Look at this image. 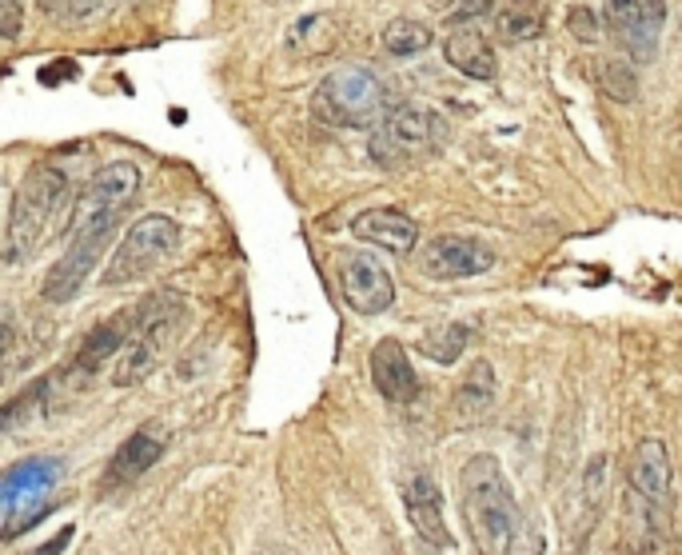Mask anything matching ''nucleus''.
<instances>
[{
    "instance_id": "obj_29",
    "label": "nucleus",
    "mask_w": 682,
    "mask_h": 555,
    "mask_svg": "<svg viewBox=\"0 0 682 555\" xmlns=\"http://www.w3.org/2000/svg\"><path fill=\"white\" fill-rule=\"evenodd\" d=\"M69 539H72V527H64V532H60L57 539H49V544L40 547L37 555H60V552H64V547H69Z\"/></svg>"
},
{
    "instance_id": "obj_11",
    "label": "nucleus",
    "mask_w": 682,
    "mask_h": 555,
    "mask_svg": "<svg viewBox=\"0 0 682 555\" xmlns=\"http://www.w3.org/2000/svg\"><path fill=\"white\" fill-rule=\"evenodd\" d=\"M339 292H344L347 307L359 316H379L396 304V280L367 252H344L339 256Z\"/></svg>"
},
{
    "instance_id": "obj_22",
    "label": "nucleus",
    "mask_w": 682,
    "mask_h": 555,
    "mask_svg": "<svg viewBox=\"0 0 682 555\" xmlns=\"http://www.w3.org/2000/svg\"><path fill=\"white\" fill-rule=\"evenodd\" d=\"M384 49L391 52V57H416V52L431 49V29L419 24V20L399 17L384 29Z\"/></svg>"
},
{
    "instance_id": "obj_4",
    "label": "nucleus",
    "mask_w": 682,
    "mask_h": 555,
    "mask_svg": "<svg viewBox=\"0 0 682 555\" xmlns=\"http://www.w3.org/2000/svg\"><path fill=\"white\" fill-rule=\"evenodd\" d=\"M387 92L384 80L364 64L327 72L319 89L312 92V117L327 129H367L384 117Z\"/></svg>"
},
{
    "instance_id": "obj_17",
    "label": "nucleus",
    "mask_w": 682,
    "mask_h": 555,
    "mask_svg": "<svg viewBox=\"0 0 682 555\" xmlns=\"http://www.w3.org/2000/svg\"><path fill=\"white\" fill-rule=\"evenodd\" d=\"M352 236L364 240V244H376V249L391 252V256H407L416 249L419 229L416 220L399 209H367L352 220Z\"/></svg>"
},
{
    "instance_id": "obj_31",
    "label": "nucleus",
    "mask_w": 682,
    "mask_h": 555,
    "mask_svg": "<svg viewBox=\"0 0 682 555\" xmlns=\"http://www.w3.org/2000/svg\"><path fill=\"white\" fill-rule=\"evenodd\" d=\"M523 555H547V544H543V536H539V532H535V536L523 544Z\"/></svg>"
},
{
    "instance_id": "obj_20",
    "label": "nucleus",
    "mask_w": 682,
    "mask_h": 555,
    "mask_svg": "<svg viewBox=\"0 0 682 555\" xmlns=\"http://www.w3.org/2000/svg\"><path fill=\"white\" fill-rule=\"evenodd\" d=\"M495 29L507 44H519V40H531L543 32V4L539 0H511L503 9L495 12Z\"/></svg>"
},
{
    "instance_id": "obj_3",
    "label": "nucleus",
    "mask_w": 682,
    "mask_h": 555,
    "mask_svg": "<svg viewBox=\"0 0 682 555\" xmlns=\"http://www.w3.org/2000/svg\"><path fill=\"white\" fill-rule=\"evenodd\" d=\"M64 200H69V180H64L60 169L37 164V169L24 172L17 196H12L9 229H4V256H9V264L29 260L44 244L52 220L64 209Z\"/></svg>"
},
{
    "instance_id": "obj_14",
    "label": "nucleus",
    "mask_w": 682,
    "mask_h": 555,
    "mask_svg": "<svg viewBox=\"0 0 682 555\" xmlns=\"http://www.w3.org/2000/svg\"><path fill=\"white\" fill-rule=\"evenodd\" d=\"M404 512H407V524L416 527V536L431 547H455V536L451 527H447V516H444V492H439L436 476H427V472H416V476L404 484Z\"/></svg>"
},
{
    "instance_id": "obj_8",
    "label": "nucleus",
    "mask_w": 682,
    "mask_h": 555,
    "mask_svg": "<svg viewBox=\"0 0 682 555\" xmlns=\"http://www.w3.org/2000/svg\"><path fill=\"white\" fill-rule=\"evenodd\" d=\"M140 192V169L132 160H112L100 172H92L89 184L80 189L77 209H72L69 232H80L96 224V220H120V212L129 209Z\"/></svg>"
},
{
    "instance_id": "obj_28",
    "label": "nucleus",
    "mask_w": 682,
    "mask_h": 555,
    "mask_svg": "<svg viewBox=\"0 0 682 555\" xmlns=\"http://www.w3.org/2000/svg\"><path fill=\"white\" fill-rule=\"evenodd\" d=\"M567 29H571L574 40H583V44L599 40V20H594L591 9H571V17H567Z\"/></svg>"
},
{
    "instance_id": "obj_18",
    "label": "nucleus",
    "mask_w": 682,
    "mask_h": 555,
    "mask_svg": "<svg viewBox=\"0 0 682 555\" xmlns=\"http://www.w3.org/2000/svg\"><path fill=\"white\" fill-rule=\"evenodd\" d=\"M129 336H132V307H124V312H116V316L96 324L89 336H84V344H80L77 356H72V372H77V376H96L112 356L124 352Z\"/></svg>"
},
{
    "instance_id": "obj_9",
    "label": "nucleus",
    "mask_w": 682,
    "mask_h": 555,
    "mask_svg": "<svg viewBox=\"0 0 682 555\" xmlns=\"http://www.w3.org/2000/svg\"><path fill=\"white\" fill-rule=\"evenodd\" d=\"M116 224L120 220H96L89 229L72 232V249L64 252V260H57L52 272L44 276V300H49V304H64V300H72L80 287H84V280L96 269V260L109 249V240L116 236Z\"/></svg>"
},
{
    "instance_id": "obj_6",
    "label": "nucleus",
    "mask_w": 682,
    "mask_h": 555,
    "mask_svg": "<svg viewBox=\"0 0 682 555\" xmlns=\"http://www.w3.org/2000/svg\"><path fill=\"white\" fill-rule=\"evenodd\" d=\"M180 224L172 216H140L129 229V236L120 240L116 256L109 260L104 284H129V280H144L156 272L160 264H169L180 252Z\"/></svg>"
},
{
    "instance_id": "obj_27",
    "label": "nucleus",
    "mask_w": 682,
    "mask_h": 555,
    "mask_svg": "<svg viewBox=\"0 0 682 555\" xmlns=\"http://www.w3.org/2000/svg\"><path fill=\"white\" fill-rule=\"evenodd\" d=\"M24 29V0H0V40H17Z\"/></svg>"
},
{
    "instance_id": "obj_5",
    "label": "nucleus",
    "mask_w": 682,
    "mask_h": 555,
    "mask_svg": "<svg viewBox=\"0 0 682 555\" xmlns=\"http://www.w3.org/2000/svg\"><path fill=\"white\" fill-rule=\"evenodd\" d=\"M444 137L447 124L439 112L404 104V109H391L379 120V129L367 140V152H371L379 169H407V164L431 157L444 144Z\"/></svg>"
},
{
    "instance_id": "obj_26",
    "label": "nucleus",
    "mask_w": 682,
    "mask_h": 555,
    "mask_svg": "<svg viewBox=\"0 0 682 555\" xmlns=\"http://www.w3.org/2000/svg\"><path fill=\"white\" fill-rule=\"evenodd\" d=\"M100 0H40V9L52 12V17H64V20H80V17H92L96 12Z\"/></svg>"
},
{
    "instance_id": "obj_19",
    "label": "nucleus",
    "mask_w": 682,
    "mask_h": 555,
    "mask_svg": "<svg viewBox=\"0 0 682 555\" xmlns=\"http://www.w3.org/2000/svg\"><path fill=\"white\" fill-rule=\"evenodd\" d=\"M444 52L451 60V69H459L471 80H495V49L487 37L471 24H455L444 40Z\"/></svg>"
},
{
    "instance_id": "obj_32",
    "label": "nucleus",
    "mask_w": 682,
    "mask_h": 555,
    "mask_svg": "<svg viewBox=\"0 0 682 555\" xmlns=\"http://www.w3.org/2000/svg\"><path fill=\"white\" fill-rule=\"evenodd\" d=\"M259 555H296L292 547H279V544H267V547H259Z\"/></svg>"
},
{
    "instance_id": "obj_25",
    "label": "nucleus",
    "mask_w": 682,
    "mask_h": 555,
    "mask_svg": "<svg viewBox=\"0 0 682 555\" xmlns=\"http://www.w3.org/2000/svg\"><path fill=\"white\" fill-rule=\"evenodd\" d=\"M44 392H49V380H37L29 392H20L17 400H9V404L0 407V432H12V427H20L24 420H32L37 404L44 400Z\"/></svg>"
},
{
    "instance_id": "obj_1",
    "label": "nucleus",
    "mask_w": 682,
    "mask_h": 555,
    "mask_svg": "<svg viewBox=\"0 0 682 555\" xmlns=\"http://www.w3.org/2000/svg\"><path fill=\"white\" fill-rule=\"evenodd\" d=\"M459 507L475 555H511L519 544V504L495 456H475L459 472Z\"/></svg>"
},
{
    "instance_id": "obj_24",
    "label": "nucleus",
    "mask_w": 682,
    "mask_h": 555,
    "mask_svg": "<svg viewBox=\"0 0 682 555\" xmlns=\"http://www.w3.org/2000/svg\"><path fill=\"white\" fill-rule=\"evenodd\" d=\"M599 84H603L607 97L619 100V104H631V100L639 97V80H634V72L627 69V64H619V60H603V64H599Z\"/></svg>"
},
{
    "instance_id": "obj_33",
    "label": "nucleus",
    "mask_w": 682,
    "mask_h": 555,
    "mask_svg": "<svg viewBox=\"0 0 682 555\" xmlns=\"http://www.w3.org/2000/svg\"><path fill=\"white\" fill-rule=\"evenodd\" d=\"M419 555H444V547H431V544H424V547H419Z\"/></svg>"
},
{
    "instance_id": "obj_23",
    "label": "nucleus",
    "mask_w": 682,
    "mask_h": 555,
    "mask_svg": "<svg viewBox=\"0 0 682 555\" xmlns=\"http://www.w3.org/2000/svg\"><path fill=\"white\" fill-rule=\"evenodd\" d=\"M467 340H471L467 324H439L424 336V352L436 360V364H455V360L464 356Z\"/></svg>"
},
{
    "instance_id": "obj_7",
    "label": "nucleus",
    "mask_w": 682,
    "mask_h": 555,
    "mask_svg": "<svg viewBox=\"0 0 682 555\" xmlns=\"http://www.w3.org/2000/svg\"><path fill=\"white\" fill-rule=\"evenodd\" d=\"M627 500H631V516L639 519L647 536H654L666 524V512H671V456H666L663 440H643L631 452Z\"/></svg>"
},
{
    "instance_id": "obj_21",
    "label": "nucleus",
    "mask_w": 682,
    "mask_h": 555,
    "mask_svg": "<svg viewBox=\"0 0 682 555\" xmlns=\"http://www.w3.org/2000/svg\"><path fill=\"white\" fill-rule=\"evenodd\" d=\"M495 400V372L487 360H475L467 380L459 384V396H455V412L464 420H479L491 407Z\"/></svg>"
},
{
    "instance_id": "obj_30",
    "label": "nucleus",
    "mask_w": 682,
    "mask_h": 555,
    "mask_svg": "<svg viewBox=\"0 0 682 555\" xmlns=\"http://www.w3.org/2000/svg\"><path fill=\"white\" fill-rule=\"evenodd\" d=\"M491 4L495 0H464V4H459V17H479V12H487Z\"/></svg>"
},
{
    "instance_id": "obj_13",
    "label": "nucleus",
    "mask_w": 682,
    "mask_h": 555,
    "mask_svg": "<svg viewBox=\"0 0 682 555\" xmlns=\"http://www.w3.org/2000/svg\"><path fill=\"white\" fill-rule=\"evenodd\" d=\"M57 480H60V460L52 456H32L24 464L9 467L0 476V532H4V524L17 516L20 507H29L49 496Z\"/></svg>"
},
{
    "instance_id": "obj_2",
    "label": "nucleus",
    "mask_w": 682,
    "mask_h": 555,
    "mask_svg": "<svg viewBox=\"0 0 682 555\" xmlns=\"http://www.w3.org/2000/svg\"><path fill=\"white\" fill-rule=\"evenodd\" d=\"M189 320V300L180 296L176 287H160L152 296H144L132 307V336L120 352V364L112 372L116 387H136L156 372L160 352L172 344V336L180 332V324Z\"/></svg>"
},
{
    "instance_id": "obj_34",
    "label": "nucleus",
    "mask_w": 682,
    "mask_h": 555,
    "mask_svg": "<svg viewBox=\"0 0 682 555\" xmlns=\"http://www.w3.org/2000/svg\"><path fill=\"white\" fill-rule=\"evenodd\" d=\"M129 4H132V0H129Z\"/></svg>"
},
{
    "instance_id": "obj_12",
    "label": "nucleus",
    "mask_w": 682,
    "mask_h": 555,
    "mask_svg": "<svg viewBox=\"0 0 682 555\" xmlns=\"http://www.w3.org/2000/svg\"><path fill=\"white\" fill-rule=\"evenodd\" d=\"M491 264H495V252L487 249L483 240L455 236V232L436 236L424 252H419V269L431 280H467V276L487 272Z\"/></svg>"
},
{
    "instance_id": "obj_16",
    "label": "nucleus",
    "mask_w": 682,
    "mask_h": 555,
    "mask_svg": "<svg viewBox=\"0 0 682 555\" xmlns=\"http://www.w3.org/2000/svg\"><path fill=\"white\" fill-rule=\"evenodd\" d=\"M371 384H376L379 396L391 400V404H411V400L419 396V376L399 340H379V344L371 347Z\"/></svg>"
},
{
    "instance_id": "obj_10",
    "label": "nucleus",
    "mask_w": 682,
    "mask_h": 555,
    "mask_svg": "<svg viewBox=\"0 0 682 555\" xmlns=\"http://www.w3.org/2000/svg\"><path fill=\"white\" fill-rule=\"evenodd\" d=\"M603 20L634 60H651L666 24V0H603Z\"/></svg>"
},
{
    "instance_id": "obj_15",
    "label": "nucleus",
    "mask_w": 682,
    "mask_h": 555,
    "mask_svg": "<svg viewBox=\"0 0 682 555\" xmlns=\"http://www.w3.org/2000/svg\"><path fill=\"white\" fill-rule=\"evenodd\" d=\"M164 447H169V436H164V427L160 424H140L124 444L116 447V456H112L109 472H104V496L109 492H120V487L136 484L152 464H160L164 456Z\"/></svg>"
}]
</instances>
